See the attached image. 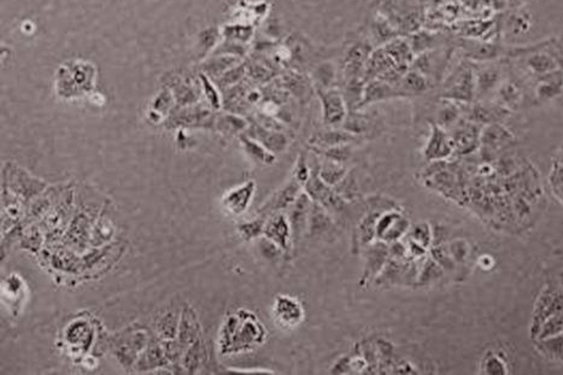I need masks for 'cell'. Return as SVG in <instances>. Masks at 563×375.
I'll use <instances>...</instances> for the list:
<instances>
[{"label": "cell", "mask_w": 563, "mask_h": 375, "mask_svg": "<svg viewBox=\"0 0 563 375\" xmlns=\"http://www.w3.org/2000/svg\"><path fill=\"white\" fill-rule=\"evenodd\" d=\"M254 192L256 184L254 181H249L244 185L238 186L227 192L222 200V204L232 215H241L249 209L250 204L254 200Z\"/></svg>", "instance_id": "14"}, {"label": "cell", "mask_w": 563, "mask_h": 375, "mask_svg": "<svg viewBox=\"0 0 563 375\" xmlns=\"http://www.w3.org/2000/svg\"><path fill=\"white\" fill-rule=\"evenodd\" d=\"M313 174V169L310 168L309 163L306 161L304 155H300L298 161L295 163V171H293V177L304 187L305 184L309 181Z\"/></svg>", "instance_id": "33"}, {"label": "cell", "mask_w": 563, "mask_h": 375, "mask_svg": "<svg viewBox=\"0 0 563 375\" xmlns=\"http://www.w3.org/2000/svg\"><path fill=\"white\" fill-rule=\"evenodd\" d=\"M499 97L503 101L504 103H514L520 99L521 96V91L520 88L517 87V85L512 82H504L501 87H499Z\"/></svg>", "instance_id": "34"}, {"label": "cell", "mask_w": 563, "mask_h": 375, "mask_svg": "<svg viewBox=\"0 0 563 375\" xmlns=\"http://www.w3.org/2000/svg\"><path fill=\"white\" fill-rule=\"evenodd\" d=\"M370 29H372L370 32H372V35L374 37L375 42L380 44V46L388 44V42L396 39V37H401L399 33L393 28L388 19L383 17L381 15H379L378 17L373 21Z\"/></svg>", "instance_id": "26"}, {"label": "cell", "mask_w": 563, "mask_h": 375, "mask_svg": "<svg viewBox=\"0 0 563 375\" xmlns=\"http://www.w3.org/2000/svg\"><path fill=\"white\" fill-rule=\"evenodd\" d=\"M467 58L476 62H489L499 57V47L494 42L478 39H463L461 45Z\"/></svg>", "instance_id": "17"}, {"label": "cell", "mask_w": 563, "mask_h": 375, "mask_svg": "<svg viewBox=\"0 0 563 375\" xmlns=\"http://www.w3.org/2000/svg\"><path fill=\"white\" fill-rule=\"evenodd\" d=\"M250 138L259 141V144L263 145L264 148H268L270 152H282L288 145V139L284 133H280L277 130H266L263 127H256L250 133Z\"/></svg>", "instance_id": "19"}, {"label": "cell", "mask_w": 563, "mask_h": 375, "mask_svg": "<svg viewBox=\"0 0 563 375\" xmlns=\"http://www.w3.org/2000/svg\"><path fill=\"white\" fill-rule=\"evenodd\" d=\"M406 236L410 241H415L416 244L424 246L426 249L428 247L429 241H431V231H429V227L426 223L416 225L411 229H409Z\"/></svg>", "instance_id": "32"}, {"label": "cell", "mask_w": 563, "mask_h": 375, "mask_svg": "<svg viewBox=\"0 0 563 375\" xmlns=\"http://www.w3.org/2000/svg\"><path fill=\"white\" fill-rule=\"evenodd\" d=\"M313 200L310 198L308 193L304 191L298 195V198L295 200L288 208V215L287 218L290 221L292 228V236H293V243H298L300 238L303 236L305 231H308V221H309L310 208H311Z\"/></svg>", "instance_id": "11"}, {"label": "cell", "mask_w": 563, "mask_h": 375, "mask_svg": "<svg viewBox=\"0 0 563 375\" xmlns=\"http://www.w3.org/2000/svg\"><path fill=\"white\" fill-rule=\"evenodd\" d=\"M527 67L535 74L540 75V76L549 74L551 71L559 69V64H557V62L555 60V58H553L548 53H543V52H538V53H535V55L528 57Z\"/></svg>", "instance_id": "28"}, {"label": "cell", "mask_w": 563, "mask_h": 375, "mask_svg": "<svg viewBox=\"0 0 563 375\" xmlns=\"http://www.w3.org/2000/svg\"><path fill=\"white\" fill-rule=\"evenodd\" d=\"M512 32L515 33V34L527 33L531 28L530 19H526L523 15H517L512 21Z\"/></svg>", "instance_id": "38"}, {"label": "cell", "mask_w": 563, "mask_h": 375, "mask_svg": "<svg viewBox=\"0 0 563 375\" xmlns=\"http://www.w3.org/2000/svg\"><path fill=\"white\" fill-rule=\"evenodd\" d=\"M365 268L360 280L361 286L374 281L390 259V244L375 241L365 246Z\"/></svg>", "instance_id": "7"}, {"label": "cell", "mask_w": 563, "mask_h": 375, "mask_svg": "<svg viewBox=\"0 0 563 375\" xmlns=\"http://www.w3.org/2000/svg\"><path fill=\"white\" fill-rule=\"evenodd\" d=\"M272 313L284 327H295L304 319V309L300 302L290 296H279L274 302Z\"/></svg>", "instance_id": "12"}, {"label": "cell", "mask_w": 563, "mask_h": 375, "mask_svg": "<svg viewBox=\"0 0 563 375\" xmlns=\"http://www.w3.org/2000/svg\"><path fill=\"white\" fill-rule=\"evenodd\" d=\"M416 0H386L380 15L388 19L401 37L420 30L424 21L422 8Z\"/></svg>", "instance_id": "1"}, {"label": "cell", "mask_w": 563, "mask_h": 375, "mask_svg": "<svg viewBox=\"0 0 563 375\" xmlns=\"http://www.w3.org/2000/svg\"><path fill=\"white\" fill-rule=\"evenodd\" d=\"M264 223H266V218H259L254 221L243 223L238 226V232L244 241H251V239L263 234Z\"/></svg>", "instance_id": "30"}, {"label": "cell", "mask_w": 563, "mask_h": 375, "mask_svg": "<svg viewBox=\"0 0 563 375\" xmlns=\"http://www.w3.org/2000/svg\"><path fill=\"white\" fill-rule=\"evenodd\" d=\"M303 191H304L303 185L295 180V177H292L282 190L277 191V193L272 195V198L259 209V213L263 215L264 218L270 216L272 213H282V210H286L295 203V200Z\"/></svg>", "instance_id": "10"}, {"label": "cell", "mask_w": 563, "mask_h": 375, "mask_svg": "<svg viewBox=\"0 0 563 375\" xmlns=\"http://www.w3.org/2000/svg\"><path fill=\"white\" fill-rule=\"evenodd\" d=\"M476 91L474 67L469 63H461L447 79L443 97L458 102H471Z\"/></svg>", "instance_id": "2"}, {"label": "cell", "mask_w": 563, "mask_h": 375, "mask_svg": "<svg viewBox=\"0 0 563 375\" xmlns=\"http://www.w3.org/2000/svg\"><path fill=\"white\" fill-rule=\"evenodd\" d=\"M332 218L327 209L316 202H313L310 208L308 232L311 236H321L332 228Z\"/></svg>", "instance_id": "21"}, {"label": "cell", "mask_w": 563, "mask_h": 375, "mask_svg": "<svg viewBox=\"0 0 563 375\" xmlns=\"http://www.w3.org/2000/svg\"><path fill=\"white\" fill-rule=\"evenodd\" d=\"M241 144L244 146L246 153L254 161L263 163L267 166H270L272 163L275 162V155L252 138H250V137L241 138Z\"/></svg>", "instance_id": "27"}, {"label": "cell", "mask_w": 563, "mask_h": 375, "mask_svg": "<svg viewBox=\"0 0 563 375\" xmlns=\"http://www.w3.org/2000/svg\"><path fill=\"white\" fill-rule=\"evenodd\" d=\"M347 174V168L344 166V163L334 162L326 158L323 162H320L319 176L327 185L336 187L344 180Z\"/></svg>", "instance_id": "23"}, {"label": "cell", "mask_w": 563, "mask_h": 375, "mask_svg": "<svg viewBox=\"0 0 563 375\" xmlns=\"http://www.w3.org/2000/svg\"><path fill=\"white\" fill-rule=\"evenodd\" d=\"M474 134H476V132L473 130V127H471V125H462L461 128H458L455 132L453 139H455L458 146L466 148L467 145L471 144V141L474 140Z\"/></svg>", "instance_id": "35"}, {"label": "cell", "mask_w": 563, "mask_h": 375, "mask_svg": "<svg viewBox=\"0 0 563 375\" xmlns=\"http://www.w3.org/2000/svg\"><path fill=\"white\" fill-rule=\"evenodd\" d=\"M373 52L372 45L368 42H358L351 47L345 56L344 64V78L345 80L363 79L365 64Z\"/></svg>", "instance_id": "13"}, {"label": "cell", "mask_w": 563, "mask_h": 375, "mask_svg": "<svg viewBox=\"0 0 563 375\" xmlns=\"http://www.w3.org/2000/svg\"><path fill=\"white\" fill-rule=\"evenodd\" d=\"M315 152L318 153L321 157L323 156V158H326V159H331L334 162L345 163L350 158L352 148H351V144L342 145V146L322 148V150L315 148Z\"/></svg>", "instance_id": "29"}, {"label": "cell", "mask_w": 563, "mask_h": 375, "mask_svg": "<svg viewBox=\"0 0 563 375\" xmlns=\"http://www.w3.org/2000/svg\"><path fill=\"white\" fill-rule=\"evenodd\" d=\"M319 166L320 163L316 162V166L313 168L311 177L304 185V192L308 193L313 202L321 204L328 211H337L343 208L344 200L342 195L333 190L332 186L327 185L321 180L319 176Z\"/></svg>", "instance_id": "5"}, {"label": "cell", "mask_w": 563, "mask_h": 375, "mask_svg": "<svg viewBox=\"0 0 563 375\" xmlns=\"http://www.w3.org/2000/svg\"><path fill=\"white\" fill-rule=\"evenodd\" d=\"M324 125L337 128L345 121L347 115V105L342 91L338 88H322L318 89Z\"/></svg>", "instance_id": "4"}, {"label": "cell", "mask_w": 563, "mask_h": 375, "mask_svg": "<svg viewBox=\"0 0 563 375\" xmlns=\"http://www.w3.org/2000/svg\"><path fill=\"white\" fill-rule=\"evenodd\" d=\"M313 76H314L316 84L319 85L318 89L331 88V85L334 80V68L329 63H322L315 68Z\"/></svg>", "instance_id": "31"}, {"label": "cell", "mask_w": 563, "mask_h": 375, "mask_svg": "<svg viewBox=\"0 0 563 375\" xmlns=\"http://www.w3.org/2000/svg\"><path fill=\"white\" fill-rule=\"evenodd\" d=\"M457 112L453 107H444V109L440 110L439 114V119L442 121L443 125H450L451 122L456 120Z\"/></svg>", "instance_id": "39"}, {"label": "cell", "mask_w": 563, "mask_h": 375, "mask_svg": "<svg viewBox=\"0 0 563 375\" xmlns=\"http://www.w3.org/2000/svg\"><path fill=\"white\" fill-rule=\"evenodd\" d=\"M429 87V80L419 70L409 68L402 79L398 82L397 88L403 97H414L426 92Z\"/></svg>", "instance_id": "18"}, {"label": "cell", "mask_w": 563, "mask_h": 375, "mask_svg": "<svg viewBox=\"0 0 563 375\" xmlns=\"http://www.w3.org/2000/svg\"><path fill=\"white\" fill-rule=\"evenodd\" d=\"M356 140V135L349 130H331L314 135L310 143L314 145L315 148H329L342 145L352 144Z\"/></svg>", "instance_id": "20"}, {"label": "cell", "mask_w": 563, "mask_h": 375, "mask_svg": "<svg viewBox=\"0 0 563 375\" xmlns=\"http://www.w3.org/2000/svg\"><path fill=\"white\" fill-rule=\"evenodd\" d=\"M438 34L433 32H428V30H417V32L413 33L410 35H408L406 39L409 42L413 53L416 56H419L421 53L433 50L438 45Z\"/></svg>", "instance_id": "24"}, {"label": "cell", "mask_w": 563, "mask_h": 375, "mask_svg": "<svg viewBox=\"0 0 563 375\" xmlns=\"http://www.w3.org/2000/svg\"><path fill=\"white\" fill-rule=\"evenodd\" d=\"M474 71H476V94L489 92L499 84V80L501 79L499 69L494 65H485L474 69Z\"/></svg>", "instance_id": "25"}, {"label": "cell", "mask_w": 563, "mask_h": 375, "mask_svg": "<svg viewBox=\"0 0 563 375\" xmlns=\"http://www.w3.org/2000/svg\"><path fill=\"white\" fill-rule=\"evenodd\" d=\"M410 229L409 220L398 209L386 210L376 223V241L392 244L399 241Z\"/></svg>", "instance_id": "6"}, {"label": "cell", "mask_w": 563, "mask_h": 375, "mask_svg": "<svg viewBox=\"0 0 563 375\" xmlns=\"http://www.w3.org/2000/svg\"><path fill=\"white\" fill-rule=\"evenodd\" d=\"M372 209L365 213V218L361 220L358 226V236H360L361 245H368L370 243L376 241V223L381 213L386 210L398 209L397 207H390L386 204L379 205L378 203L370 204Z\"/></svg>", "instance_id": "16"}, {"label": "cell", "mask_w": 563, "mask_h": 375, "mask_svg": "<svg viewBox=\"0 0 563 375\" xmlns=\"http://www.w3.org/2000/svg\"><path fill=\"white\" fill-rule=\"evenodd\" d=\"M393 98H404L402 93L399 92L397 86L388 84L381 80H370L368 82H365V93H363V99L361 102L360 109L367 107L370 104L383 102V101H388Z\"/></svg>", "instance_id": "15"}, {"label": "cell", "mask_w": 563, "mask_h": 375, "mask_svg": "<svg viewBox=\"0 0 563 375\" xmlns=\"http://www.w3.org/2000/svg\"><path fill=\"white\" fill-rule=\"evenodd\" d=\"M177 324H176V320L173 317L171 314L169 315H166L163 319L161 320V322H159V333H161L162 337H164V338H174L176 334H177Z\"/></svg>", "instance_id": "36"}, {"label": "cell", "mask_w": 563, "mask_h": 375, "mask_svg": "<svg viewBox=\"0 0 563 375\" xmlns=\"http://www.w3.org/2000/svg\"><path fill=\"white\" fill-rule=\"evenodd\" d=\"M263 236L277 244L284 254H290L293 245V236L290 221L282 213H272L264 223Z\"/></svg>", "instance_id": "8"}, {"label": "cell", "mask_w": 563, "mask_h": 375, "mask_svg": "<svg viewBox=\"0 0 563 375\" xmlns=\"http://www.w3.org/2000/svg\"><path fill=\"white\" fill-rule=\"evenodd\" d=\"M450 152V143L449 138L440 127L432 125V134L429 137V141L425 150V157L432 158L444 157Z\"/></svg>", "instance_id": "22"}, {"label": "cell", "mask_w": 563, "mask_h": 375, "mask_svg": "<svg viewBox=\"0 0 563 375\" xmlns=\"http://www.w3.org/2000/svg\"><path fill=\"white\" fill-rule=\"evenodd\" d=\"M449 53L440 49H433L416 56L411 63V68L419 70L429 80H438L448 64Z\"/></svg>", "instance_id": "9"}, {"label": "cell", "mask_w": 563, "mask_h": 375, "mask_svg": "<svg viewBox=\"0 0 563 375\" xmlns=\"http://www.w3.org/2000/svg\"><path fill=\"white\" fill-rule=\"evenodd\" d=\"M259 250L267 259H275V257L280 255V252H282V249L277 244H274L272 241H269L268 238H266V236H264L263 241H261Z\"/></svg>", "instance_id": "37"}, {"label": "cell", "mask_w": 563, "mask_h": 375, "mask_svg": "<svg viewBox=\"0 0 563 375\" xmlns=\"http://www.w3.org/2000/svg\"><path fill=\"white\" fill-rule=\"evenodd\" d=\"M419 270L410 257L398 259L390 256L388 263L383 267L374 281L378 286H409V284L417 280Z\"/></svg>", "instance_id": "3"}]
</instances>
